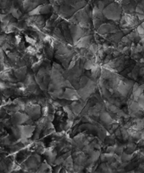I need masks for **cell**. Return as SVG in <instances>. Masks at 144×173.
<instances>
[{"instance_id": "obj_7", "label": "cell", "mask_w": 144, "mask_h": 173, "mask_svg": "<svg viewBox=\"0 0 144 173\" xmlns=\"http://www.w3.org/2000/svg\"><path fill=\"white\" fill-rule=\"evenodd\" d=\"M29 119L30 118L26 115L19 113V112H16L13 117V123H16V124H21V123L27 122Z\"/></svg>"}, {"instance_id": "obj_9", "label": "cell", "mask_w": 144, "mask_h": 173, "mask_svg": "<svg viewBox=\"0 0 144 173\" xmlns=\"http://www.w3.org/2000/svg\"><path fill=\"white\" fill-rule=\"evenodd\" d=\"M26 71H27V68L22 66V67H19V69H16L15 71V75L18 80H22L24 78H26Z\"/></svg>"}, {"instance_id": "obj_10", "label": "cell", "mask_w": 144, "mask_h": 173, "mask_svg": "<svg viewBox=\"0 0 144 173\" xmlns=\"http://www.w3.org/2000/svg\"><path fill=\"white\" fill-rule=\"evenodd\" d=\"M136 144L132 142V141H130V142L127 144V145L125 147V149H126V153H128V154H132L133 153L135 150H136Z\"/></svg>"}, {"instance_id": "obj_3", "label": "cell", "mask_w": 144, "mask_h": 173, "mask_svg": "<svg viewBox=\"0 0 144 173\" xmlns=\"http://www.w3.org/2000/svg\"><path fill=\"white\" fill-rule=\"evenodd\" d=\"M93 36L91 34L84 36L76 42V46L79 49L80 48H87L90 46V44L93 42Z\"/></svg>"}, {"instance_id": "obj_1", "label": "cell", "mask_w": 144, "mask_h": 173, "mask_svg": "<svg viewBox=\"0 0 144 173\" xmlns=\"http://www.w3.org/2000/svg\"><path fill=\"white\" fill-rule=\"evenodd\" d=\"M103 14L107 19H113V20H115V21L120 20L121 14V4H113V3L109 4L103 10Z\"/></svg>"}, {"instance_id": "obj_12", "label": "cell", "mask_w": 144, "mask_h": 173, "mask_svg": "<svg viewBox=\"0 0 144 173\" xmlns=\"http://www.w3.org/2000/svg\"><path fill=\"white\" fill-rule=\"evenodd\" d=\"M142 25V26L144 28V21H143V22H142V25Z\"/></svg>"}, {"instance_id": "obj_5", "label": "cell", "mask_w": 144, "mask_h": 173, "mask_svg": "<svg viewBox=\"0 0 144 173\" xmlns=\"http://www.w3.org/2000/svg\"><path fill=\"white\" fill-rule=\"evenodd\" d=\"M72 89L74 88H68V87H66L65 92L63 94V98H65L67 100H78V99H80L81 97L79 96L78 92H76V90H72Z\"/></svg>"}, {"instance_id": "obj_4", "label": "cell", "mask_w": 144, "mask_h": 173, "mask_svg": "<svg viewBox=\"0 0 144 173\" xmlns=\"http://www.w3.org/2000/svg\"><path fill=\"white\" fill-rule=\"evenodd\" d=\"M51 11V6L49 4L47 5H41L37 8L32 9V12H30V15H40L43 14H48Z\"/></svg>"}, {"instance_id": "obj_6", "label": "cell", "mask_w": 144, "mask_h": 173, "mask_svg": "<svg viewBox=\"0 0 144 173\" xmlns=\"http://www.w3.org/2000/svg\"><path fill=\"white\" fill-rule=\"evenodd\" d=\"M26 112L32 118H37L41 114V107L38 105H31L26 108Z\"/></svg>"}, {"instance_id": "obj_11", "label": "cell", "mask_w": 144, "mask_h": 173, "mask_svg": "<svg viewBox=\"0 0 144 173\" xmlns=\"http://www.w3.org/2000/svg\"><path fill=\"white\" fill-rule=\"evenodd\" d=\"M141 5L142 6V8H143V9H144V0L142 2V4H141Z\"/></svg>"}, {"instance_id": "obj_8", "label": "cell", "mask_w": 144, "mask_h": 173, "mask_svg": "<svg viewBox=\"0 0 144 173\" xmlns=\"http://www.w3.org/2000/svg\"><path fill=\"white\" fill-rule=\"evenodd\" d=\"M100 117V119L104 122V123H106L107 125H109V124H111V123H114V119L113 117H112V116L109 114V112H103L99 115Z\"/></svg>"}, {"instance_id": "obj_2", "label": "cell", "mask_w": 144, "mask_h": 173, "mask_svg": "<svg viewBox=\"0 0 144 173\" xmlns=\"http://www.w3.org/2000/svg\"><path fill=\"white\" fill-rule=\"evenodd\" d=\"M119 31L118 27L114 25V24L105 23L102 24L97 29V33L99 35H105V34H110L115 31Z\"/></svg>"}]
</instances>
